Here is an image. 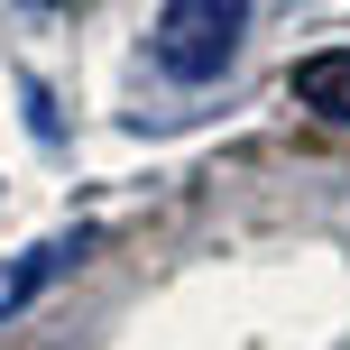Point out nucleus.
Wrapping results in <instances>:
<instances>
[{"label":"nucleus","mask_w":350,"mask_h":350,"mask_svg":"<svg viewBox=\"0 0 350 350\" xmlns=\"http://www.w3.org/2000/svg\"><path fill=\"white\" fill-rule=\"evenodd\" d=\"M240 37H249V0H166L148 28V55L175 83H212V74H230Z\"/></svg>","instance_id":"1"},{"label":"nucleus","mask_w":350,"mask_h":350,"mask_svg":"<svg viewBox=\"0 0 350 350\" xmlns=\"http://www.w3.org/2000/svg\"><path fill=\"white\" fill-rule=\"evenodd\" d=\"M92 258V230H65V240H37V249H18V267H0V323L18 314V304L37 295V286H55L65 267H83Z\"/></svg>","instance_id":"2"},{"label":"nucleus","mask_w":350,"mask_h":350,"mask_svg":"<svg viewBox=\"0 0 350 350\" xmlns=\"http://www.w3.org/2000/svg\"><path fill=\"white\" fill-rule=\"evenodd\" d=\"M295 102L323 111V120H350V46H323L295 65Z\"/></svg>","instance_id":"3"},{"label":"nucleus","mask_w":350,"mask_h":350,"mask_svg":"<svg viewBox=\"0 0 350 350\" xmlns=\"http://www.w3.org/2000/svg\"><path fill=\"white\" fill-rule=\"evenodd\" d=\"M46 10H55V0H46Z\"/></svg>","instance_id":"4"}]
</instances>
